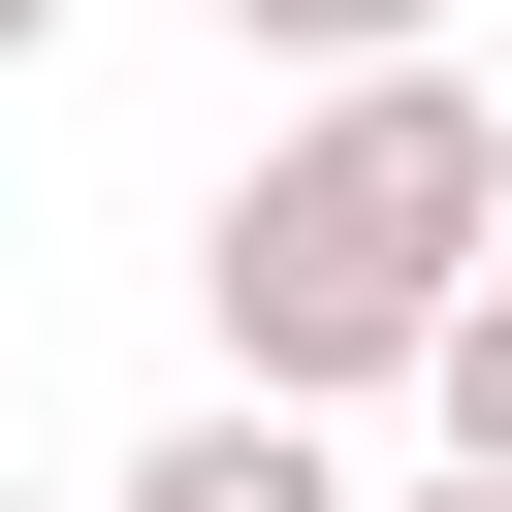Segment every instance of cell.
I'll return each instance as SVG.
<instances>
[{
    "instance_id": "obj_1",
    "label": "cell",
    "mask_w": 512,
    "mask_h": 512,
    "mask_svg": "<svg viewBox=\"0 0 512 512\" xmlns=\"http://www.w3.org/2000/svg\"><path fill=\"white\" fill-rule=\"evenodd\" d=\"M480 256H512V128H480V64L320 96V128L192 224V288H224V416H384V384L448 352Z\"/></svg>"
},
{
    "instance_id": "obj_2",
    "label": "cell",
    "mask_w": 512,
    "mask_h": 512,
    "mask_svg": "<svg viewBox=\"0 0 512 512\" xmlns=\"http://www.w3.org/2000/svg\"><path fill=\"white\" fill-rule=\"evenodd\" d=\"M96 512H384V480H352L320 416H160V448H128Z\"/></svg>"
},
{
    "instance_id": "obj_3",
    "label": "cell",
    "mask_w": 512,
    "mask_h": 512,
    "mask_svg": "<svg viewBox=\"0 0 512 512\" xmlns=\"http://www.w3.org/2000/svg\"><path fill=\"white\" fill-rule=\"evenodd\" d=\"M224 32H256L288 96H384V64H448V0H224Z\"/></svg>"
},
{
    "instance_id": "obj_4",
    "label": "cell",
    "mask_w": 512,
    "mask_h": 512,
    "mask_svg": "<svg viewBox=\"0 0 512 512\" xmlns=\"http://www.w3.org/2000/svg\"><path fill=\"white\" fill-rule=\"evenodd\" d=\"M416 416H448V480H480V512H512V256H480V288H448V352H416Z\"/></svg>"
},
{
    "instance_id": "obj_5",
    "label": "cell",
    "mask_w": 512,
    "mask_h": 512,
    "mask_svg": "<svg viewBox=\"0 0 512 512\" xmlns=\"http://www.w3.org/2000/svg\"><path fill=\"white\" fill-rule=\"evenodd\" d=\"M32 32H64V0H0V64H32Z\"/></svg>"
},
{
    "instance_id": "obj_6",
    "label": "cell",
    "mask_w": 512,
    "mask_h": 512,
    "mask_svg": "<svg viewBox=\"0 0 512 512\" xmlns=\"http://www.w3.org/2000/svg\"><path fill=\"white\" fill-rule=\"evenodd\" d=\"M416 512H480V480H416Z\"/></svg>"
},
{
    "instance_id": "obj_7",
    "label": "cell",
    "mask_w": 512,
    "mask_h": 512,
    "mask_svg": "<svg viewBox=\"0 0 512 512\" xmlns=\"http://www.w3.org/2000/svg\"><path fill=\"white\" fill-rule=\"evenodd\" d=\"M0 512H32V480H0Z\"/></svg>"
}]
</instances>
